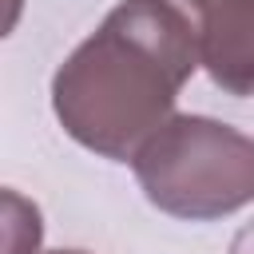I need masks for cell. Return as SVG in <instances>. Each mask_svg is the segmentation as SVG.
<instances>
[{"instance_id":"obj_4","label":"cell","mask_w":254,"mask_h":254,"mask_svg":"<svg viewBox=\"0 0 254 254\" xmlns=\"http://www.w3.org/2000/svg\"><path fill=\"white\" fill-rule=\"evenodd\" d=\"M4 214H8V254H36V246H40L36 202L20 198L16 190H4Z\"/></svg>"},{"instance_id":"obj_3","label":"cell","mask_w":254,"mask_h":254,"mask_svg":"<svg viewBox=\"0 0 254 254\" xmlns=\"http://www.w3.org/2000/svg\"><path fill=\"white\" fill-rule=\"evenodd\" d=\"M198 64L226 95H254V0H214L202 12Z\"/></svg>"},{"instance_id":"obj_6","label":"cell","mask_w":254,"mask_h":254,"mask_svg":"<svg viewBox=\"0 0 254 254\" xmlns=\"http://www.w3.org/2000/svg\"><path fill=\"white\" fill-rule=\"evenodd\" d=\"M190 4H194V8H198V12H206V8H210V4H214V0H190Z\"/></svg>"},{"instance_id":"obj_1","label":"cell","mask_w":254,"mask_h":254,"mask_svg":"<svg viewBox=\"0 0 254 254\" xmlns=\"http://www.w3.org/2000/svg\"><path fill=\"white\" fill-rule=\"evenodd\" d=\"M198 67V28L171 0H123L56 67L52 111L87 151L131 163L175 115Z\"/></svg>"},{"instance_id":"obj_7","label":"cell","mask_w":254,"mask_h":254,"mask_svg":"<svg viewBox=\"0 0 254 254\" xmlns=\"http://www.w3.org/2000/svg\"><path fill=\"white\" fill-rule=\"evenodd\" d=\"M48 254H87V250H48Z\"/></svg>"},{"instance_id":"obj_2","label":"cell","mask_w":254,"mask_h":254,"mask_svg":"<svg viewBox=\"0 0 254 254\" xmlns=\"http://www.w3.org/2000/svg\"><path fill=\"white\" fill-rule=\"evenodd\" d=\"M151 206L210 222L254 202V139L210 115H171L131 159Z\"/></svg>"},{"instance_id":"obj_5","label":"cell","mask_w":254,"mask_h":254,"mask_svg":"<svg viewBox=\"0 0 254 254\" xmlns=\"http://www.w3.org/2000/svg\"><path fill=\"white\" fill-rule=\"evenodd\" d=\"M226 254H254V218L246 226H238V234L230 238V250Z\"/></svg>"}]
</instances>
